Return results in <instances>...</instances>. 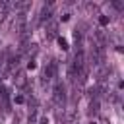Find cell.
I'll return each mask as SVG.
<instances>
[{
    "mask_svg": "<svg viewBox=\"0 0 124 124\" xmlns=\"http://www.w3.org/2000/svg\"><path fill=\"white\" fill-rule=\"evenodd\" d=\"M64 99H66L64 87H62V83H56V87H54V101H56V105H62Z\"/></svg>",
    "mask_w": 124,
    "mask_h": 124,
    "instance_id": "6da1fadb",
    "label": "cell"
},
{
    "mask_svg": "<svg viewBox=\"0 0 124 124\" xmlns=\"http://www.w3.org/2000/svg\"><path fill=\"white\" fill-rule=\"evenodd\" d=\"M99 21H101V23H103V25H105V23H108V17H105V16H103V17H101V19H99Z\"/></svg>",
    "mask_w": 124,
    "mask_h": 124,
    "instance_id": "277c9868",
    "label": "cell"
},
{
    "mask_svg": "<svg viewBox=\"0 0 124 124\" xmlns=\"http://www.w3.org/2000/svg\"><path fill=\"white\" fill-rule=\"evenodd\" d=\"M4 58H6V56H4V54H0V70H2V66H4Z\"/></svg>",
    "mask_w": 124,
    "mask_h": 124,
    "instance_id": "5b68a950",
    "label": "cell"
},
{
    "mask_svg": "<svg viewBox=\"0 0 124 124\" xmlns=\"http://www.w3.org/2000/svg\"><path fill=\"white\" fill-rule=\"evenodd\" d=\"M14 83H16L17 87H25V85H27V78H25V74H17V76L14 78Z\"/></svg>",
    "mask_w": 124,
    "mask_h": 124,
    "instance_id": "7a4b0ae2",
    "label": "cell"
},
{
    "mask_svg": "<svg viewBox=\"0 0 124 124\" xmlns=\"http://www.w3.org/2000/svg\"><path fill=\"white\" fill-rule=\"evenodd\" d=\"M58 43H60V46H62V48H68V45H66V41H64V39H62V37H60V39H58Z\"/></svg>",
    "mask_w": 124,
    "mask_h": 124,
    "instance_id": "3957f363",
    "label": "cell"
}]
</instances>
